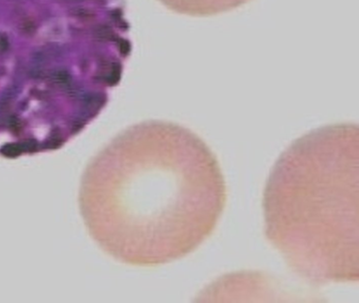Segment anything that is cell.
<instances>
[{
	"instance_id": "cell-1",
	"label": "cell",
	"mask_w": 359,
	"mask_h": 303,
	"mask_svg": "<svg viewBox=\"0 0 359 303\" xmlns=\"http://www.w3.org/2000/svg\"><path fill=\"white\" fill-rule=\"evenodd\" d=\"M226 198L217 158L200 137L188 130H138L94 156L78 202L102 252L150 268L184 258L204 243Z\"/></svg>"
},
{
	"instance_id": "cell-2",
	"label": "cell",
	"mask_w": 359,
	"mask_h": 303,
	"mask_svg": "<svg viewBox=\"0 0 359 303\" xmlns=\"http://www.w3.org/2000/svg\"><path fill=\"white\" fill-rule=\"evenodd\" d=\"M263 208L266 238L300 278L358 282V125H328L294 141L272 170Z\"/></svg>"
},
{
	"instance_id": "cell-3",
	"label": "cell",
	"mask_w": 359,
	"mask_h": 303,
	"mask_svg": "<svg viewBox=\"0 0 359 303\" xmlns=\"http://www.w3.org/2000/svg\"><path fill=\"white\" fill-rule=\"evenodd\" d=\"M94 38L98 42H108L113 39L114 33L109 26L106 25L98 26L94 30Z\"/></svg>"
},
{
	"instance_id": "cell-4",
	"label": "cell",
	"mask_w": 359,
	"mask_h": 303,
	"mask_svg": "<svg viewBox=\"0 0 359 303\" xmlns=\"http://www.w3.org/2000/svg\"><path fill=\"white\" fill-rule=\"evenodd\" d=\"M118 48H120V52L122 54L128 55L130 50V43L126 40H120L118 41Z\"/></svg>"
},
{
	"instance_id": "cell-5",
	"label": "cell",
	"mask_w": 359,
	"mask_h": 303,
	"mask_svg": "<svg viewBox=\"0 0 359 303\" xmlns=\"http://www.w3.org/2000/svg\"><path fill=\"white\" fill-rule=\"evenodd\" d=\"M8 42L6 38L0 36V52H3L8 48Z\"/></svg>"
}]
</instances>
